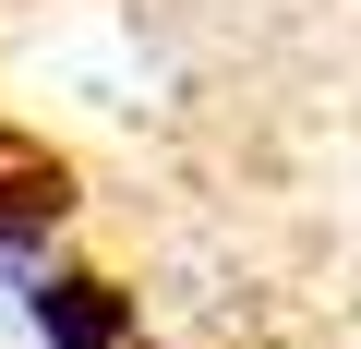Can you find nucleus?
<instances>
[{
	"mask_svg": "<svg viewBox=\"0 0 361 349\" xmlns=\"http://www.w3.org/2000/svg\"><path fill=\"white\" fill-rule=\"evenodd\" d=\"M25 313H37L49 349H121V337H133V301H121L109 277H73V265H61V277H25Z\"/></svg>",
	"mask_w": 361,
	"mask_h": 349,
	"instance_id": "f257e3e1",
	"label": "nucleus"
},
{
	"mask_svg": "<svg viewBox=\"0 0 361 349\" xmlns=\"http://www.w3.org/2000/svg\"><path fill=\"white\" fill-rule=\"evenodd\" d=\"M61 217H73L61 169H0V265L13 277H37V253L61 241Z\"/></svg>",
	"mask_w": 361,
	"mask_h": 349,
	"instance_id": "f03ea898",
	"label": "nucleus"
}]
</instances>
